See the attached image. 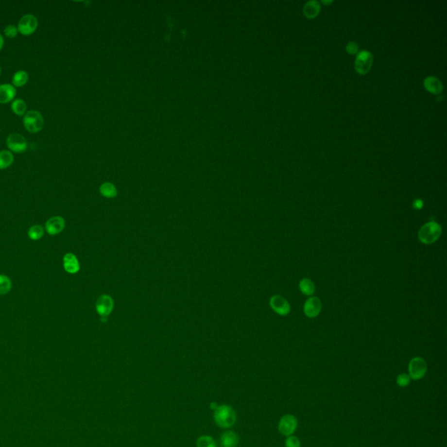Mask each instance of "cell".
<instances>
[{
    "label": "cell",
    "mask_w": 447,
    "mask_h": 447,
    "mask_svg": "<svg viewBox=\"0 0 447 447\" xmlns=\"http://www.w3.org/2000/svg\"><path fill=\"white\" fill-rule=\"evenodd\" d=\"M11 108H12V110H13L15 115L21 116L26 115L27 106H26V102L24 100L16 99L14 100L12 103Z\"/></svg>",
    "instance_id": "ffe728a7"
},
{
    "label": "cell",
    "mask_w": 447,
    "mask_h": 447,
    "mask_svg": "<svg viewBox=\"0 0 447 447\" xmlns=\"http://www.w3.org/2000/svg\"><path fill=\"white\" fill-rule=\"evenodd\" d=\"M4 34L7 38H10V39H13L17 37V34H18L17 26L9 25L4 28Z\"/></svg>",
    "instance_id": "83f0119b"
},
{
    "label": "cell",
    "mask_w": 447,
    "mask_h": 447,
    "mask_svg": "<svg viewBox=\"0 0 447 447\" xmlns=\"http://www.w3.org/2000/svg\"><path fill=\"white\" fill-rule=\"evenodd\" d=\"M408 370L411 379L420 380L427 372V363L422 357H414L409 362Z\"/></svg>",
    "instance_id": "277c9868"
},
{
    "label": "cell",
    "mask_w": 447,
    "mask_h": 447,
    "mask_svg": "<svg viewBox=\"0 0 447 447\" xmlns=\"http://www.w3.org/2000/svg\"><path fill=\"white\" fill-rule=\"evenodd\" d=\"M29 80V75L26 71L19 70L13 74L12 85L15 87H21L25 86Z\"/></svg>",
    "instance_id": "ac0fdd59"
},
{
    "label": "cell",
    "mask_w": 447,
    "mask_h": 447,
    "mask_svg": "<svg viewBox=\"0 0 447 447\" xmlns=\"http://www.w3.org/2000/svg\"><path fill=\"white\" fill-rule=\"evenodd\" d=\"M17 95L16 87L12 84H2L0 85V103H8L14 101Z\"/></svg>",
    "instance_id": "4fadbf2b"
},
{
    "label": "cell",
    "mask_w": 447,
    "mask_h": 447,
    "mask_svg": "<svg viewBox=\"0 0 447 447\" xmlns=\"http://www.w3.org/2000/svg\"><path fill=\"white\" fill-rule=\"evenodd\" d=\"M197 447H218L214 439L208 436V435H203L201 437L198 438L197 440Z\"/></svg>",
    "instance_id": "cb8c5ba5"
},
{
    "label": "cell",
    "mask_w": 447,
    "mask_h": 447,
    "mask_svg": "<svg viewBox=\"0 0 447 447\" xmlns=\"http://www.w3.org/2000/svg\"><path fill=\"white\" fill-rule=\"evenodd\" d=\"M270 306L273 310L280 315H287L290 312V305L288 301L280 295H275L270 300Z\"/></svg>",
    "instance_id": "30bf717a"
},
{
    "label": "cell",
    "mask_w": 447,
    "mask_h": 447,
    "mask_svg": "<svg viewBox=\"0 0 447 447\" xmlns=\"http://www.w3.org/2000/svg\"><path fill=\"white\" fill-rule=\"evenodd\" d=\"M4 38H3V36H2V35L0 34V51H1V49L3 48V46H4Z\"/></svg>",
    "instance_id": "4dcf8cb0"
},
{
    "label": "cell",
    "mask_w": 447,
    "mask_h": 447,
    "mask_svg": "<svg viewBox=\"0 0 447 447\" xmlns=\"http://www.w3.org/2000/svg\"><path fill=\"white\" fill-rule=\"evenodd\" d=\"M413 206L414 209H417V210H420L424 206V202L421 199H416L414 200V202L413 204Z\"/></svg>",
    "instance_id": "f546056e"
},
{
    "label": "cell",
    "mask_w": 447,
    "mask_h": 447,
    "mask_svg": "<svg viewBox=\"0 0 447 447\" xmlns=\"http://www.w3.org/2000/svg\"><path fill=\"white\" fill-rule=\"evenodd\" d=\"M322 3H323V4H332V3H333V1H332V0H329V1H326V0H323V1H322Z\"/></svg>",
    "instance_id": "1f68e13d"
},
{
    "label": "cell",
    "mask_w": 447,
    "mask_h": 447,
    "mask_svg": "<svg viewBox=\"0 0 447 447\" xmlns=\"http://www.w3.org/2000/svg\"><path fill=\"white\" fill-rule=\"evenodd\" d=\"M297 427H298V420H297L296 417L292 414H287V415H284L283 417H280L279 425H278V430L280 434L283 435L285 437H288L295 432Z\"/></svg>",
    "instance_id": "5b68a950"
},
{
    "label": "cell",
    "mask_w": 447,
    "mask_h": 447,
    "mask_svg": "<svg viewBox=\"0 0 447 447\" xmlns=\"http://www.w3.org/2000/svg\"><path fill=\"white\" fill-rule=\"evenodd\" d=\"M12 286V281L9 277L4 275H0V295H4L10 292Z\"/></svg>",
    "instance_id": "603a6c76"
},
{
    "label": "cell",
    "mask_w": 447,
    "mask_h": 447,
    "mask_svg": "<svg viewBox=\"0 0 447 447\" xmlns=\"http://www.w3.org/2000/svg\"><path fill=\"white\" fill-rule=\"evenodd\" d=\"M373 62V55L369 51H361L357 53L355 60V69L357 73L365 74L370 71Z\"/></svg>",
    "instance_id": "52a82bcc"
},
{
    "label": "cell",
    "mask_w": 447,
    "mask_h": 447,
    "mask_svg": "<svg viewBox=\"0 0 447 447\" xmlns=\"http://www.w3.org/2000/svg\"><path fill=\"white\" fill-rule=\"evenodd\" d=\"M100 190L102 195H103L105 198H112L116 196V187L109 183H105L102 185Z\"/></svg>",
    "instance_id": "d4e9b609"
},
{
    "label": "cell",
    "mask_w": 447,
    "mask_h": 447,
    "mask_svg": "<svg viewBox=\"0 0 447 447\" xmlns=\"http://www.w3.org/2000/svg\"><path fill=\"white\" fill-rule=\"evenodd\" d=\"M65 225H66V223H65L64 219L60 216H55L47 221L46 230L48 234L54 236V235L60 234V232L64 230Z\"/></svg>",
    "instance_id": "8fae6325"
},
{
    "label": "cell",
    "mask_w": 447,
    "mask_h": 447,
    "mask_svg": "<svg viewBox=\"0 0 447 447\" xmlns=\"http://www.w3.org/2000/svg\"><path fill=\"white\" fill-rule=\"evenodd\" d=\"M1 72H2V70H1V68H0V74H1Z\"/></svg>",
    "instance_id": "d6a6232c"
},
{
    "label": "cell",
    "mask_w": 447,
    "mask_h": 447,
    "mask_svg": "<svg viewBox=\"0 0 447 447\" xmlns=\"http://www.w3.org/2000/svg\"><path fill=\"white\" fill-rule=\"evenodd\" d=\"M114 301L109 295H101L96 301L95 309L102 318H107L113 310Z\"/></svg>",
    "instance_id": "9c48e42d"
},
{
    "label": "cell",
    "mask_w": 447,
    "mask_h": 447,
    "mask_svg": "<svg viewBox=\"0 0 447 447\" xmlns=\"http://www.w3.org/2000/svg\"><path fill=\"white\" fill-rule=\"evenodd\" d=\"M358 49H359V47L356 42L354 41H351V42H348L346 46V51L349 53V54H356L357 52H358Z\"/></svg>",
    "instance_id": "f1b7e54d"
},
{
    "label": "cell",
    "mask_w": 447,
    "mask_h": 447,
    "mask_svg": "<svg viewBox=\"0 0 447 447\" xmlns=\"http://www.w3.org/2000/svg\"><path fill=\"white\" fill-rule=\"evenodd\" d=\"M441 225L437 222L431 221L422 226L418 232V239L422 243L430 245L439 240V237L441 236Z\"/></svg>",
    "instance_id": "7a4b0ae2"
},
{
    "label": "cell",
    "mask_w": 447,
    "mask_h": 447,
    "mask_svg": "<svg viewBox=\"0 0 447 447\" xmlns=\"http://www.w3.org/2000/svg\"><path fill=\"white\" fill-rule=\"evenodd\" d=\"M38 19L33 14H26L20 18L17 24V30L24 36L32 35L38 28Z\"/></svg>",
    "instance_id": "8992f818"
},
{
    "label": "cell",
    "mask_w": 447,
    "mask_h": 447,
    "mask_svg": "<svg viewBox=\"0 0 447 447\" xmlns=\"http://www.w3.org/2000/svg\"><path fill=\"white\" fill-rule=\"evenodd\" d=\"M28 237L30 238L32 241H39L44 235V229L41 225L39 224H35L31 226L30 229L28 230Z\"/></svg>",
    "instance_id": "44dd1931"
},
{
    "label": "cell",
    "mask_w": 447,
    "mask_h": 447,
    "mask_svg": "<svg viewBox=\"0 0 447 447\" xmlns=\"http://www.w3.org/2000/svg\"><path fill=\"white\" fill-rule=\"evenodd\" d=\"M213 419L216 425L224 429L231 428L236 423L237 415L234 409L228 404L218 405L214 409Z\"/></svg>",
    "instance_id": "6da1fadb"
},
{
    "label": "cell",
    "mask_w": 447,
    "mask_h": 447,
    "mask_svg": "<svg viewBox=\"0 0 447 447\" xmlns=\"http://www.w3.org/2000/svg\"><path fill=\"white\" fill-rule=\"evenodd\" d=\"M424 86L431 94H440L443 90V84L440 80L434 76H428L424 80Z\"/></svg>",
    "instance_id": "9a60e30c"
},
{
    "label": "cell",
    "mask_w": 447,
    "mask_h": 447,
    "mask_svg": "<svg viewBox=\"0 0 447 447\" xmlns=\"http://www.w3.org/2000/svg\"><path fill=\"white\" fill-rule=\"evenodd\" d=\"M299 287H300L301 292H303L305 295H309V296L314 293V289H315L313 281L309 279H302L300 282Z\"/></svg>",
    "instance_id": "7402d4cb"
},
{
    "label": "cell",
    "mask_w": 447,
    "mask_h": 447,
    "mask_svg": "<svg viewBox=\"0 0 447 447\" xmlns=\"http://www.w3.org/2000/svg\"><path fill=\"white\" fill-rule=\"evenodd\" d=\"M321 11V5L316 0H310L306 3L303 7V13L308 18H314L318 16Z\"/></svg>",
    "instance_id": "e0dca14e"
},
{
    "label": "cell",
    "mask_w": 447,
    "mask_h": 447,
    "mask_svg": "<svg viewBox=\"0 0 447 447\" xmlns=\"http://www.w3.org/2000/svg\"><path fill=\"white\" fill-rule=\"evenodd\" d=\"M63 267L65 271L69 274H76L80 270V263L76 256L71 253L65 254L63 258Z\"/></svg>",
    "instance_id": "5bb4252c"
},
{
    "label": "cell",
    "mask_w": 447,
    "mask_h": 447,
    "mask_svg": "<svg viewBox=\"0 0 447 447\" xmlns=\"http://www.w3.org/2000/svg\"><path fill=\"white\" fill-rule=\"evenodd\" d=\"M322 310V302L317 297H310L304 305V313L309 318L316 317Z\"/></svg>",
    "instance_id": "7c38bea8"
},
{
    "label": "cell",
    "mask_w": 447,
    "mask_h": 447,
    "mask_svg": "<svg viewBox=\"0 0 447 447\" xmlns=\"http://www.w3.org/2000/svg\"><path fill=\"white\" fill-rule=\"evenodd\" d=\"M411 378L408 374L406 373H401V374L398 375L396 377V384L400 386V387L404 388L407 387L409 386V384L411 383Z\"/></svg>",
    "instance_id": "484cf974"
},
{
    "label": "cell",
    "mask_w": 447,
    "mask_h": 447,
    "mask_svg": "<svg viewBox=\"0 0 447 447\" xmlns=\"http://www.w3.org/2000/svg\"><path fill=\"white\" fill-rule=\"evenodd\" d=\"M25 129L30 133H38L43 129L44 118L37 110H29L23 118Z\"/></svg>",
    "instance_id": "3957f363"
},
{
    "label": "cell",
    "mask_w": 447,
    "mask_h": 447,
    "mask_svg": "<svg viewBox=\"0 0 447 447\" xmlns=\"http://www.w3.org/2000/svg\"><path fill=\"white\" fill-rule=\"evenodd\" d=\"M14 162L13 154L9 151H0V170H5Z\"/></svg>",
    "instance_id": "d6986e66"
},
{
    "label": "cell",
    "mask_w": 447,
    "mask_h": 447,
    "mask_svg": "<svg viewBox=\"0 0 447 447\" xmlns=\"http://www.w3.org/2000/svg\"><path fill=\"white\" fill-rule=\"evenodd\" d=\"M6 145L9 150L14 153H22L27 149V141L22 135L17 133L10 134L6 139Z\"/></svg>",
    "instance_id": "ba28073f"
},
{
    "label": "cell",
    "mask_w": 447,
    "mask_h": 447,
    "mask_svg": "<svg viewBox=\"0 0 447 447\" xmlns=\"http://www.w3.org/2000/svg\"><path fill=\"white\" fill-rule=\"evenodd\" d=\"M240 443L239 436L232 430L224 431L223 434L220 436V447H237Z\"/></svg>",
    "instance_id": "2e32d148"
},
{
    "label": "cell",
    "mask_w": 447,
    "mask_h": 447,
    "mask_svg": "<svg viewBox=\"0 0 447 447\" xmlns=\"http://www.w3.org/2000/svg\"><path fill=\"white\" fill-rule=\"evenodd\" d=\"M285 447H301V441L296 436H288L285 441Z\"/></svg>",
    "instance_id": "4316f807"
}]
</instances>
